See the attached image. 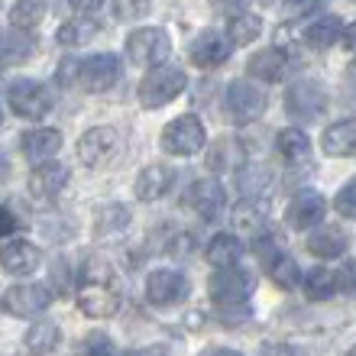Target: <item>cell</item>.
<instances>
[{
    "mask_svg": "<svg viewBox=\"0 0 356 356\" xmlns=\"http://www.w3.org/2000/svg\"><path fill=\"white\" fill-rule=\"evenodd\" d=\"M0 49H3V36H0Z\"/></svg>",
    "mask_w": 356,
    "mask_h": 356,
    "instance_id": "obj_51",
    "label": "cell"
},
{
    "mask_svg": "<svg viewBox=\"0 0 356 356\" xmlns=\"http://www.w3.org/2000/svg\"><path fill=\"white\" fill-rule=\"evenodd\" d=\"M188 275L178 269H156L149 272L146 279V301L156 305V308H165V305H178V301L188 298Z\"/></svg>",
    "mask_w": 356,
    "mask_h": 356,
    "instance_id": "obj_11",
    "label": "cell"
},
{
    "mask_svg": "<svg viewBox=\"0 0 356 356\" xmlns=\"http://www.w3.org/2000/svg\"><path fill=\"white\" fill-rule=\"evenodd\" d=\"M240 253H243V246H240V240H236L234 234H217L214 240L207 243V263L214 266V269H230V266H236Z\"/></svg>",
    "mask_w": 356,
    "mask_h": 356,
    "instance_id": "obj_28",
    "label": "cell"
},
{
    "mask_svg": "<svg viewBox=\"0 0 356 356\" xmlns=\"http://www.w3.org/2000/svg\"><path fill=\"white\" fill-rule=\"evenodd\" d=\"M308 253L318 259H340L347 253V234L340 227H321L308 236Z\"/></svg>",
    "mask_w": 356,
    "mask_h": 356,
    "instance_id": "obj_24",
    "label": "cell"
},
{
    "mask_svg": "<svg viewBox=\"0 0 356 356\" xmlns=\"http://www.w3.org/2000/svg\"><path fill=\"white\" fill-rule=\"evenodd\" d=\"M204 143H207L204 123L197 120V117H191V113L175 117L159 136V146L169 156H197V152L204 149Z\"/></svg>",
    "mask_w": 356,
    "mask_h": 356,
    "instance_id": "obj_6",
    "label": "cell"
},
{
    "mask_svg": "<svg viewBox=\"0 0 356 356\" xmlns=\"http://www.w3.org/2000/svg\"><path fill=\"white\" fill-rule=\"evenodd\" d=\"M33 56V39L26 33L13 29L10 36H3V49H0V62H26Z\"/></svg>",
    "mask_w": 356,
    "mask_h": 356,
    "instance_id": "obj_35",
    "label": "cell"
},
{
    "mask_svg": "<svg viewBox=\"0 0 356 356\" xmlns=\"http://www.w3.org/2000/svg\"><path fill=\"white\" fill-rule=\"evenodd\" d=\"M136 7H140V3H133V0H117V3H113L117 19H133L136 17Z\"/></svg>",
    "mask_w": 356,
    "mask_h": 356,
    "instance_id": "obj_41",
    "label": "cell"
},
{
    "mask_svg": "<svg viewBox=\"0 0 356 356\" xmlns=\"http://www.w3.org/2000/svg\"><path fill=\"white\" fill-rule=\"evenodd\" d=\"M17 227H19L17 214H13V211H7V207H0V236L17 234Z\"/></svg>",
    "mask_w": 356,
    "mask_h": 356,
    "instance_id": "obj_40",
    "label": "cell"
},
{
    "mask_svg": "<svg viewBox=\"0 0 356 356\" xmlns=\"http://www.w3.org/2000/svg\"><path fill=\"white\" fill-rule=\"evenodd\" d=\"M321 149L327 156H350L356 152V120L347 117V120H337L330 123L324 136H321Z\"/></svg>",
    "mask_w": 356,
    "mask_h": 356,
    "instance_id": "obj_23",
    "label": "cell"
},
{
    "mask_svg": "<svg viewBox=\"0 0 356 356\" xmlns=\"http://www.w3.org/2000/svg\"><path fill=\"white\" fill-rule=\"evenodd\" d=\"M269 211H272V204H269V197H243L240 204L234 207V224L240 227V230H259V227L269 220Z\"/></svg>",
    "mask_w": 356,
    "mask_h": 356,
    "instance_id": "obj_26",
    "label": "cell"
},
{
    "mask_svg": "<svg viewBox=\"0 0 356 356\" xmlns=\"http://www.w3.org/2000/svg\"><path fill=\"white\" fill-rule=\"evenodd\" d=\"M172 52V42L165 36V29L159 26H140L127 36V58L136 68H156L162 65Z\"/></svg>",
    "mask_w": 356,
    "mask_h": 356,
    "instance_id": "obj_5",
    "label": "cell"
},
{
    "mask_svg": "<svg viewBox=\"0 0 356 356\" xmlns=\"http://www.w3.org/2000/svg\"><path fill=\"white\" fill-rule=\"evenodd\" d=\"M250 75L259 78V81H269V85H275V81H282V78L289 75V56L282 52V49H259L256 56H250Z\"/></svg>",
    "mask_w": 356,
    "mask_h": 356,
    "instance_id": "obj_21",
    "label": "cell"
},
{
    "mask_svg": "<svg viewBox=\"0 0 356 356\" xmlns=\"http://www.w3.org/2000/svg\"><path fill=\"white\" fill-rule=\"evenodd\" d=\"M91 36H97V23L94 19H68L58 26V42L62 46H85Z\"/></svg>",
    "mask_w": 356,
    "mask_h": 356,
    "instance_id": "obj_34",
    "label": "cell"
},
{
    "mask_svg": "<svg viewBox=\"0 0 356 356\" xmlns=\"http://www.w3.org/2000/svg\"><path fill=\"white\" fill-rule=\"evenodd\" d=\"M185 207H191L197 217H204V220H214L220 214V207H224V188L220 181L214 178H197L191 181L185 191Z\"/></svg>",
    "mask_w": 356,
    "mask_h": 356,
    "instance_id": "obj_16",
    "label": "cell"
},
{
    "mask_svg": "<svg viewBox=\"0 0 356 356\" xmlns=\"http://www.w3.org/2000/svg\"><path fill=\"white\" fill-rule=\"evenodd\" d=\"M201 356H243V353H236V350H227V347H214V350H204Z\"/></svg>",
    "mask_w": 356,
    "mask_h": 356,
    "instance_id": "obj_45",
    "label": "cell"
},
{
    "mask_svg": "<svg viewBox=\"0 0 356 356\" xmlns=\"http://www.w3.org/2000/svg\"><path fill=\"white\" fill-rule=\"evenodd\" d=\"M172 185H175V172L172 169L146 165V169H140L136 181H133V191H136L140 201H159V197H165L172 191Z\"/></svg>",
    "mask_w": 356,
    "mask_h": 356,
    "instance_id": "obj_19",
    "label": "cell"
},
{
    "mask_svg": "<svg viewBox=\"0 0 356 356\" xmlns=\"http://www.w3.org/2000/svg\"><path fill=\"white\" fill-rule=\"evenodd\" d=\"M42 19H46V0H17V3L10 7V23H13V29H19V33L36 29Z\"/></svg>",
    "mask_w": 356,
    "mask_h": 356,
    "instance_id": "obj_30",
    "label": "cell"
},
{
    "mask_svg": "<svg viewBox=\"0 0 356 356\" xmlns=\"http://www.w3.org/2000/svg\"><path fill=\"white\" fill-rule=\"evenodd\" d=\"M68 185V169L58 165V162H39L36 169L29 172V195L39 197V201H49V197L62 195V188Z\"/></svg>",
    "mask_w": 356,
    "mask_h": 356,
    "instance_id": "obj_17",
    "label": "cell"
},
{
    "mask_svg": "<svg viewBox=\"0 0 356 356\" xmlns=\"http://www.w3.org/2000/svg\"><path fill=\"white\" fill-rule=\"evenodd\" d=\"M350 356H356V347H353V350H350Z\"/></svg>",
    "mask_w": 356,
    "mask_h": 356,
    "instance_id": "obj_50",
    "label": "cell"
},
{
    "mask_svg": "<svg viewBox=\"0 0 356 356\" xmlns=\"http://www.w3.org/2000/svg\"><path fill=\"white\" fill-rule=\"evenodd\" d=\"M75 356H117V347H113V340L104 334V330H91L81 343H78Z\"/></svg>",
    "mask_w": 356,
    "mask_h": 356,
    "instance_id": "obj_36",
    "label": "cell"
},
{
    "mask_svg": "<svg viewBox=\"0 0 356 356\" xmlns=\"http://www.w3.org/2000/svg\"><path fill=\"white\" fill-rule=\"evenodd\" d=\"M123 305V289H120V275L111 263L104 259H91L78 279V308L81 314L94 321L113 318Z\"/></svg>",
    "mask_w": 356,
    "mask_h": 356,
    "instance_id": "obj_1",
    "label": "cell"
},
{
    "mask_svg": "<svg viewBox=\"0 0 356 356\" xmlns=\"http://www.w3.org/2000/svg\"><path fill=\"white\" fill-rule=\"evenodd\" d=\"M188 75L172 62H162V65L149 68L146 78L140 81V104L146 111H159L169 101H175L178 94L185 91Z\"/></svg>",
    "mask_w": 356,
    "mask_h": 356,
    "instance_id": "obj_3",
    "label": "cell"
},
{
    "mask_svg": "<svg viewBox=\"0 0 356 356\" xmlns=\"http://www.w3.org/2000/svg\"><path fill=\"white\" fill-rule=\"evenodd\" d=\"M127 224H130V207L123 204H107L94 214V234L97 236L120 234V230H127Z\"/></svg>",
    "mask_w": 356,
    "mask_h": 356,
    "instance_id": "obj_31",
    "label": "cell"
},
{
    "mask_svg": "<svg viewBox=\"0 0 356 356\" xmlns=\"http://www.w3.org/2000/svg\"><path fill=\"white\" fill-rule=\"evenodd\" d=\"M136 356H169V350L165 347H159V343H156V347H146V350H140V353Z\"/></svg>",
    "mask_w": 356,
    "mask_h": 356,
    "instance_id": "obj_46",
    "label": "cell"
},
{
    "mask_svg": "<svg viewBox=\"0 0 356 356\" xmlns=\"http://www.w3.org/2000/svg\"><path fill=\"white\" fill-rule=\"evenodd\" d=\"M19 149H23V156H26V159L36 162V165H39V162H49L58 149H62V133L52 130V127H36V130H26L23 136H19Z\"/></svg>",
    "mask_w": 356,
    "mask_h": 356,
    "instance_id": "obj_18",
    "label": "cell"
},
{
    "mask_svg": "<svg viewBox=\"0 0 356 356\" xmlns=\"http://www.w3.org/2000/svg\"><path fill=\"white\" fill-rule=\"evenodd\" d=\"M269 185V172L259 169V165H243L240 169V191L246 197H259V191Z\"/></svg>",
    "mask_w": 356,
    "mask_h": 356,
    "instance_id": "obj_37",
    "label": "cell"
},
{
    "mask_svg": "<svg viewBox=\"0 0 356 356\" xmlns=\"http://www.w3.org/2000/svg\"><path fill=\"white\" fill-rule=\"evenodd\" d=\"M340 291V272L334 269H311L305 275V295L311 301H327Z\"/></svg>",
    "mask_w": 356,
    "mask_h": 356,
    "instance_id": "obj_29",
    "label": "cell"
},
{
    "mask_svg": "<svg viewBox=\"0 0 356 356\" xmlns=\"http://www.w3.org/2000/svg\"><path fill=\"white\" fill-rule=\"evenodd\" d=\"M343 289H356V263L343 266V272H340V291Z\"/></svg>",
    "mask_w": 356,
    "mask_h": 356,
    "instance_id": "obj_43",
    "label": "cell"
},
{
    "mask_svg": "<svg viewBox=\"0 0 356 356\" xmlns=\"http://www.w3.org/2000/svg\"><path fill=\"white\" fill-rule=\"evenodd\" d=\"M343 39H347V46L356 52V23H350V26L343 29Z\"/></svg>",
    "mask_w": 356,
    "mask_h": 356,
    "instance_id": "obj_47",
    "label": "cell"
},
{
    "mask_svg": "<svg viewBox=\"0 0 356 356\" xmlns=\"http://www.w3.org/2000/svg\"><path fill=\"white\" fill-rule=\"evenodd\" d=\"M39 250L29 240H10V243L0 246V266L10 272V275H29L36 272L39 266Z\"/></svg>",
    "mask_w": 356,
    "mask_h": 356,
    "instance_id": "obj_20",
    "label": "cell"
},
{
    "mask_svg": "<svg viewBox=\"0 0 356 356\" xmlns=\"http://www.w3.org/2000/svg\"><path fill=\"white\" fill-rule=\"evenodd\" d=\"M259 356H301L295 347H289V343H275V347H266Z\"/></svg>",
    "mask_w": 356,
    "mask_h": 356,
    "instance_id": "obj_44",
    "label": "cell"
},
{
    "mask_svg": "<svg viewBox=\"0 0 356 356\" xmlns=\"http://www.w3.org/2000/svg\"><path fill=\"white\" fill-rule=\"evenodd\" d=\"M120 81V58L111 52L81 58L75 65V85L88 94H104Z\"/></svg>",
    "mask_w": 356,
    "mask_h": 356,
    "instance_id": "obj_8",
    "label": "cell"
},
{
    "mask_svg": "<svg viewBox=\"0 0 356 356\" xmlns=\"http://www.w3.org/2000/svg\"><path fill=\"white\" fill-rule=\"evenodd\" d=\"M321 7H324V0H285V13L289 17H311Z\"/></svg>",
    "mask_w": 356,
    "mask_h": 356,
    "instance_id": "obj_39",
    "label": "cell"
},
{
    "mask_svg": "<svg viewBox=\"0 0 356 356\" xmlns=\"http://www.w3.org/2000/svg\"><path fill=\"white\" fill-rule=\"evenodd\" d=\"M7 97H10L13 113L23 117V120H42V117L52 111V104H56V97L49 94V88L33 81V78H17V81L7 88Z\"/></svg>",
    "mask_w": 356,
    "mask_h": 356,
    "instance_id": "obj_7",
    "label": "cell"
},
{
    "mask_svg": "<svg viewBox=\"0 0 356 356\" xmlns=\"http://www.w3.org/2000/svg\"><path fill=\"white\" fill-rule=\"evenodd\" d=\"M211 301L220 308V318L236 324V321L246 318V301H250V291H253V275L246 269H217V275H211Z\"/></svg>",
    "mask_w": 356,
    "mask_h": 356,
    "instance_id": "obj_2",
    "label": "cell"
},
{
    "mask_svg": "<svg viewBox=\"0 0 356 356\" xmlns=\"http://www.w3.org/2000/svg\"><path fill=\"white\" fill-rule=\"evenodd\" d=\"M230 56H234V42H230V36L217 33V29L197 33V39L191 42V62L197 68H220Z\"/></svg>",
    "mask_w": 356,
    "mask_h": 356,
    "instance_id": "obj_14",
    "label": "cell"
},
{
    "mask_svg": "<svg viewBox=\"0 0 356 356\" xmlns=\"http://www.w3.org/2000/svg\"><path fill=\"white\" fill-rule=\"evenodd\" d=\"M285 111H289L291 120L301 123H318L324 113H327V91L321 81L314 78H301L289 88L285 94Z\"/></svg>",
    "mask_w": 356,
    "mask_h": 356,
    "instance_id": "obj_4",
    "label": "cell"
},
{
    "mask_svg": "<svg viewBox=\"0 0 356 356\" xmlns=\"http://www.w3.org/2000/svg\"><path fill=\"white\" fill-rule=\"evenodd\" d=\"M334 207H337L340 217H347V220H356V178H350L347 185L337 191V197H334Z\"/></svg>",
    "mask_w": 356,
    "mask_h": 356,
    "instance_id": "obj_38",
    "label": "cell"
},
{
    "mask_svg": "<svg viewBox=\"0 0 356 356\" xmlns=\"http://www.w3.org/2000/svg\"><path fill=\"white\" fill-rule=\"evenodd\" d=\"M256 253L263 259L266 272H269V279L279 285V289H295L301 282V272H298V263L291 259L285 250L279 246V240H259L256 246Z\"/></svg>",
    "mask_w": 356,
    "mask_h": 356,
    "instance_id": "obj_12",
    "label": "cell"
},
{
    "mask_svg": "<svg viewBox=\"0 0 356 356\" xmlns=\"http://www.w3.org/2000/svg\"><path fill=\"white\" fill-rule=\"evenodd\" d=\"M259 33H263V17H256V13H236L227 26V36L234 46H250L259 39Z\"/></svg>",
    "mask_w": 356,
    "mask_h": 356,
    "instance_id": "obj_32",
    "label": "cell"
},
{
    "mask_svg": "<svg viewBox=\"0 0 356 356\" xmlns=\"http://www.w3.org/2000/svg\"><path fill=\"white\" fill-rule=\"evenodd\" d=\"M343 29H347V26L340 23V17L327 13V17L311 19L308 26H305V42H308L311 49H330L334 42H340Z\"/></svg>",
    "mask_w": 356,
    "mask_h": 356,
    "instance_id": "obj_25",
    "label": "cell"
},
{
    "mask_svg": "<svg viewBox=\"0 0 356 356\" xmlns=\"http://www.w3.org/2000/svg\"><path fill=\"white\" fill-rule=\"evenodd\" d=\"M350 78H353V81H356V62H353V65H350Z\"/></svg>",
    "mask_w": 356,
    "mask_h": 356,
    "instance_id": "obj_49",
    "label": "cell"
},
{
    "mask_svg": "<svg viewBox=\"0 0 356 356\" xmlns=\"http://www.w3.org/2000/svg\"><path fill=\"white\" fill-rule=\"evenodd\" d=\"M3 311L13 318H39L42 311L52 305V289L39 285V282H26V285H13L3 295Z\"/></svg>",
    "mask_w": 356,
    "mask_h": 356,
    "instance_id": "obj_10",
    "label": "cell"
},
{
    "mask_svg": "<svg viewBox=\"0 0 356 356\" xmlns=\"http://www.w3.org/2000/svg\"><path fill=\"white\" fill-rule=\"evenodd\" d=\"M224 111L234 123H253L266 113V94L263 88L250 85V81H230L224 91Z\"/></svg>",
    "mask_w": 356,
    "mask_h": 356,
    "instance_id": "obj_9",
    "label": "cell"
},
{
    "mask_svg": "<svg viewBox=\"0 0 356 356\" xmlns=\"http://www.w3.org/2000/svg\"><path fill=\"white\" fill-rule=\"evenodd\" d=\"M275 149L289 165H308L311 159V140L301 127H289L275 136Z\"/></svg>",
    "mask_w": 356,
    "mask_h": 356,
    "instance_id": "obj_22",
    "label": "cell"
},
{
    "mask_svg": "<svg viewBox=\"0 0 356 356\" xmlns=\"http://www.w3.org/2000/svg\"><path fill=\"white\" fill-rule=\"evenodd\" d=\"M68 3H72L75 13H94V10L104 7V0H68Z\"/></svg>",
    "mask_w": 356,
    "mask_h": 356,
    "instance_id": "obj_42",
    "label": "cell"
},
{
    "mask_svg": "<svg viewBox=\"0 0 356 356\" xmlns=\"http://www.w3.org/2000/svg\"><path fill=\"white\" fill-rule=\"evenodd\" d=\"M7 169H10V165H7V156H3V152H0V178L7 175Z\"/></svg>",
    "mask_w": 356,
    "mask_h": 356,
    "instance_id": "obj_48",
    "label": "cell"
},
{
    "mask_svg": "<svg viewBox=\"0 0 356 356\" xmlns=\"http://www.w3.org/2000/svg\"><path fill=\"white\" fill-rule=\"evenodd\" d=\"M240 162H243V149H240V143L236 140H217L214 149H211L207 165H211L214 172H224V169H243Z\"/></svg>",
    "mask_w": 356,
    "mask_h": 356,
    "instance_id": "obj_33",
    "label": "cell"
},
{
    "mask_svg": "<svg viewBox=\"0 0 356 356\" xmlns=\"http://www.w3.org/2000/svg\"><path fill=\"white\" fill-rule=\"evenodd\" d=\"M324 214H327V201L318 191L305 188V191L291 197L289 211H285V224L295 227V230H311V227H318L324 220Z\"/></svg>",
    "mask_w": 356,
    "mask_h": 356,
    "instance_id": "obj_15",
    "label": "cell"
},
{
    "mask_svg": "<svg viewBox=\"0 0 356 356\" xmlns=\"http://www.w3.org/2000/svg\"><path fill=\"white\" fill-rule=\"evenodd\" d=\"M117 146H120V133L113 130V127H94V130H88L78 140V159L88 169H97V165L113 159Z\"/></svg>",
    "mask_w": 356,
    "mask_h": 356,
    "instance_id": "obj_13",
    "label": "cell"
},
{
    "mask_svg": "<svg viewBox=\"0 0 356 356\" xmlns=\"http://www.w3.org/2000/svg\"><path fill=\"white\" fill-rule=\"evenodd\" d=\"M62 340V330H58L56 321H36L33 327L26 330V350L33 356H52Z\"/></svg>",
    "mask_w": 356,
    "mask_h": 356,
    "instance_id": "obj_27",
    "label": "cell"
}]
</instances>
